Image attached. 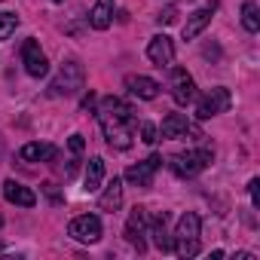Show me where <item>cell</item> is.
Masks as SVG:
<instances>
[{
	"label": "cell",
	"mask_w": 260,
	"mask_h": 260,
	"mask_svg": "<svg viewBox=\"0 0 260 260\" xmlns=\"http://www.w3.org/2000/svg\"><path fill=\"white\" fill-rule=\"evenodd\" d=\"M0 226H4V217H0Z\"/></svg>",
	"instance_id": "83f0119b"
},
{
	"label": "cell",
	"mask_w": 260,
	"mask_h": 260,
	"mask_svg": "<svg viewBox=\"0 0 260 260\" xmlns=\"http://www.w3.org/2000/svg\"><path fill=\"white\" fill-rule=\"evenodd\" d=\"M98 122L107 144L113 150H128L135 135V110L119 98H101L98 104Z\"/></svg>",
	"instance_id": "6da1fadb"
},
{
	"label": "cell",
	"mask_w": 260,
	"mask_h": 260,
	"mask_svg": "<svg viewBox=\"0 0 260 260\" xmlns=\"http://www.w3.org/2000/svg\"><path fill=\"white\" fill-rule=\"evenodd\" d=\"M55 4H61V0H55Z\"/></svg>",
	"instance_id": "f1b7e54d"
},
{
	"label": "cell",
	"mask_w": 260,
	"mask_h": 260,
	"mask_svg": "<svg viewBox=\"0 0 260 260\" xmlns=\"http://www.w3.org/2000/svg\"><path fill=\"white\" fill-rule=\"evenodd\" d=\"M55 156H58V150L52 144H40V141H31L19 150L22 162H46V159H55Z\"/></svg>",
	"instance_id": "e0dca14e"
},
{
	"label": "cell",
	"mask_w": 260,
	"mask_h": 260,
	"mask_svg": "<svg viewBox=\"0 0 260 260\" xmlns=\"http://www.w3.org/2000/svg\"><path fill=\"white\" fill-rule=\"evenodd\" d=\"M19 28V16L16 13H0V40H10Z\"/></svg>",
	"instance_id": "7402d4cb"
},
{
	"label": "cell",
	"mask_w": 260,
	"mask_h": 260,
	"mask_svg": "<svg viewBox=\"0 0 260 260\" xmlns=\"http://www.w3.org/2000/svg\"><path fill=\"white\" fill-rule=\"evenodd\" d=\"M104 181V159L101 156H92L89 166H86V181H83V190L86 193H95Z\"/></svg>",
	"instance_id": "ffe728a7"
},
{
	"label": "cell",
	"mask_w": 260,
	"mask_h": 260,
	"mask_svg": "<svg viewBox=\"0 0 260 260\" xmlns=\"http://www.w3.org/2000/svg\"><path fill=\"white\" fill-rule=\"evenodd\" d=\"M83 68L77 64V61H68V64H61V71H58V77L49 83V95L52 98H68V95H77L80 89H83Z\"/></svg>",
	"instance_id": "277c9868"
},
{
	"label": "cell",
	"mask_w": 260,
	"mask_h": 260,
	"mask_svg": "<svg viewBox=\"0 0 260 260\" xmlns=\"http://www.w3.org/2000/svg\"><path fill=\"white\" fill-rule=\"evenodd\" d=\"M125 89L132 92L135 98H144V101H153L156 95H159V83L156 80H150V77H125Z\"/></svg>",
	"instance_id": "2e32d148"
},
{
	"label": "cell",
	"mask_w": 260,
	"mask_h": 260,
	"mask_svg": "<svg viewBox=\"0 0 260 260\" xmlns=\"http://www.w3.org/2000/svg\"><path fill=\"white\" fill-rule=\"evenodd\" d=\"M113 22V0H95V7L89 13V25L95 31H107Z\"/></svg>",
	"instance_id": "ac0fdd59"
},
{
	"label": "cell",
	"mask_w": 260,
	"mask_h": 260,
	"mask_svg": "<svg viewBox=\"0 0 260 260\" xmlns=\"http://www.w3.org/2000/svg\"><path fill=\"white\" fill-rule=\"evenodd\" d=\"M159 132H162V138H169V141H175V138H205L202 135V128L193 122V119H187L184 113H169L166 119H162V128H159Z\"/></svg>",
	"instance_id": "8992f818"
},
{
	"label": "cell",
	"mask_w": 260,
	"mask_h": 260,
	"mask_svg": "<svg viewBox=\"0 0 260 260\" xmlns=\"http://www.w3.org/2000/svg\"><path fill=\"white\" fill-rule=\"evenodd\" d=\"M162 166V156L159 153H153V156H147L144 162H138V166H128L125 169V181L132 184V187H153V172Z\"/></svg>",
	"instance_id": "ba28073f"
},
{
	"label": "cell",
	"mask_w": 260,
	"mask_h": 260,
	"mask_svg": "<svg viewBox=\"0 0 260 260\" xmlns=\"http://www.w3.org/2000/svg\"><path fill=\"white\" fill-rule=\"evenodd\" d=\"M159 22H162V25H175V22H178V10H175V7L162 10V13H159Z\"/></svg>",
	"instance_id": "484cf974"
},
{
	"label": "cell",
	"mask_w": 260,
	"mask_h": 260,
	"mask_svg": "<svg viewBox=\"0 0 260 260\" xmlns=\"http://www.w3.org/2000/svg\"><path fill=\"white\" fill-rule=\"evenodd\" d=\"M147 58L156 64V68H169L175 61V43L166 37V34H156L150 43H147Z\"/></svg>",
	"instance_id": "7c38bea8"
},
{
	"label": "cell",
	"mask_w": 260,
	"mask_h": 260,
	"mask_svg": "<svg viewBox=\"0 0 260 260\" xmlns=\"http://www.w3.org/2000/svg\"><path fill=\"white\" fill-rule=\"evenodd\" d=\"M230 104H233L230 89H226V86H214L211 92H205V95L199 98V104H196V116H199V119H211V116H217V113H226Z\"/></svg>",
	"instance_id": "5b68a950"
},
{
	"label": "cell",
	"mask_w": 260,
	"mask_h": 260,
	"mask_svg": "<svg viewBox=\"0 0 260 260\" xmlns=\"http://www.w3.org/2000/svg\"><path fill=\"white\" fill-rule=\"evenodd\" d=\"M138 135H141V141H144V144H153V141H159V138H156V135H159V132H156V125H153V122H147V119L138 125Z\"/></svg>",
	"instance_id": "603a6c76"
},
{
	"label": "cell",
	"mask_w": 260,
	"mask_h": 260,
	"mask_svg": "<svg viewBox=\"0 0 260 260\" xmlns=\"http://www.w3.org/2000/svg\"><path fill=\"white\" fill-rule=\"evenodd\" d=\"M242 25H245V31L248 34H257L260 31V10H257V4H242Z\"/></svg>",
	"instance_id": "44dd1931"
},
{
	"label": "cell",
	"mask_w": 260,
	"mask_h": 260,
	"mask_svg": "<svg viewBox=\"0 0 260 260\" xmlns=\"http://www.w3.org/2000/svg\"><path fill=\"white\" fill-rule=\"evenodd\" d=\"M144 236H147V211L141 205H135L132 214H128V220H125V239L138 251H144Z\"/></svg>",
	"instance_id": "30bf717a"
},
{
	"label": "cell",
	"mask_w": 260,
	"mask_h": 260,
	"mask_svg": "<svg viewBox=\"0 0 260 260\" xmlns=\"http://www.w3.org/2000/svg\"><path fill=\"white\" fill-rule=\"evenodd\" d=\"M217 10V4H208V7H202V10H196L190 19H187V25H184V40H196L205 28H208V22H211V13Z\"/></svg>",
	"instance_id": "9a60e30c"
},
{
	"label": "cell",
	"mask_w": 260,
	"mask_h": 260,
	"mask_svg": "<svg viewBox=\"0 0 260 260\" xmlns=\"http://www.w3.org/2000/svg\"><path fill=\"white\" fill-rule=\"evenodd\" d=\"M68 147H71V153H83V150H86V141H83V135H71Z\"/></svg>",
	"instance_id": "4316f807"
},
{
	"label": "cell",
	"mask_w": 260,
	"mask_h": 260,
	"mask_svg": "<svg viewBox=\"0 0 260 260\" xmlns=\"http://www.w3.org/2000/svg\"><path fill=\"white\" fill-rule=\"evenodd\" d=\"M172 251H178V257H184V260L199 254V214H193V211L181 214L178 230L172 236Z\"/></svg>",
	"instance_id": "7a4b0ae2"
},
{
	"label": "cell",
	"mask_w": 260,
	"mask_h": 260,
	"mask_svg": "<svg viewBox=\"0 0 260 260\" xmlns=\"http://www.w3.org/2000/svg\"><path fill=\"white\" fill-rule=\"evenodd\" d=\"M147 236H153V245L169 254L172 251V236H169V211H159L150 223H147Z\"/></svg>",
	"instance_id": "4fadbf2b"
},
{
	"label": "cell",
	"mask_w": 260,
	"mask_h": 260,
	"mask_svg": "<svg viewBox=\"0 0 260 260\" xmlns=\"http://www.w3.org/2000/svg\"><path fill=\"white\" fill-rule=\"evenodd\" d=\"M172 98H175V104H181V107L196 98V83H193V77H190L187 71H181V68L172 71Z\"/></svg>",
	"instance_id": "8fae6325"
},
{
	"label": "cell",
	"mask_w": 260,
	"mask_h": 260,
	"mask_svg": "<svg viewBox=\"0 0 260 260\" xmlns=\"http://www.w3.org/2000/svg\"><path fill=\"white\" fill-rule=\"evenodd\" d=\"M4 199L22 208H34L37 205V193L31 187H22L19 181H4Z\"/></svg>",
	"instance_id": "5bb4252c"
},
{
	"label": "cell",
	"mask_w": 260,
	"mask_h": 260,
	"mask_svg": "<svg viewBox=\"0 0 260 260\" xmlns=\"http://www.w3.org/2000/svg\"><path fill=\"white\" fill-rule=\"evenodd\" d=\"M43 193L49 196V202H52V205H61V202H64V196L58 193V187H55V184H43Z\"/></svg>",
	"instance_id": "cb8c5ba5"
},
{
	"label": "cell",
	"mask_w": 260,
	"mask_h": 260,
	"mask_svg": "<svg viewBox=\"0 0 260 260\" xmlns=\"http://www.w3.org/2000/svg\"><path fill=\"white\" fill-rule=\"evenodd\" d=\"M68 233H71V236H74L77 242L95 245V242L101 239V220H98L95 214H80V217H74V220H71Z\"/></svg>",
	"instance_id": "9c48e42d"
},
{
	"label": "cell",
	"mask_w": 260,
	"mask_h": 260,
	"mask_svg": "<svg viewBox=\"0 0 260 260\" xmlns=\"http://www.w3.org/2000/svg\"><path fill=\"white\" fill-rule=\"evenodd\" d=\"M214 159V150L211 147H202V150H190V153H178L169 159V169L178 175V178H196L205 166H211Z\"/></svg>",
	"instance_id": "3957f363"
},
{
	"label": "cell",
	"mask_w": 260,
	"mask_h": 260,
	"mask_svg": "<svg viewBox=\"0 0 260 260\" xmlns=\"http://www.w3.org/2000/svg\"><path fill=\"white\" fill-rule=\"evenodd\" d=\"M119 205H122V181H119V178H113V181L107 184V190L101 193L98 208H101V211H116Z\"/></svg>",
	"instance_id": "d6986e66"
},
{
	"label": "cell",
	"mask_w": 260,
	"mask_h": 260,
	"mask_svg": "<svg viewBox=\"0 0 260 260\" xmlns=\"http://www.w3.org/2000/svg\"><path fill=\"white\" fill-rule=\"evenodd\" d=\"M248 193H251V205H254V208H260V181H257V178L248 184Z\"/></svg>",
	"instance_id": "d4e9b609"
},
{
	"label": "cell",
	"mask_w": 260,
	"mask_h": 260,
	"mask_svg": "<svg viewBox=\"0 0 260 260\" xmlns=\"http://www.w3.org/2000/svg\"><path fill=\"white\" fill-rule=\"evenodd\" d=\"M22 64H25V71L31 74V77H46L49 74V61H46V55H43V49H40V43L34 40V37H28L25 43H22Z\"/></svg>",
	"instance_id": "52a82bcc"
}]
</instances>
